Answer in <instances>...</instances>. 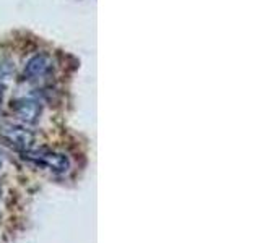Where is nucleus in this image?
Returning <instances> with one entry per match:
<instances>
[{"mask_svg": "<svg viewBox=\"0 0 260 243\" xmlns=\"http://www.w3.org/2000/svg\"><path fill=\"white\" fill-rule=\"evenodd\" d=\"M52 70V59L47 54H36L28 60L26 67H24V75L29 79H39L49 75Z\"/></svg>", "mask_w": 260, "mask_h": 243, "instance_id": "3", "label": "nucleus"}, {"mask_svg": "<svg viewBox=\"0 0 260 243\" xmlns=\"http://www.w3.org/2000/svg\"><path fill=\"white\" fill-rule=\"evenodd\" d=\"M0 138L10 144L12 148L18 151H29L35 146V135L31 130L21 125H13V124H5L0 127Z\"/></svg>", "mask_w": 260, "mask_h": 243, "instance_id": "2", "label": "nucleus"}, {"mask_svg": "<svg viewBox=\"0 0 260 243\" xmlns=\"http://www.w3.org/2000/svg\"><path fill=\"white\" fill-rule=\"evenodd\" d=\"M15 113L23 124H36L41 115V104L35 99H20L15 104Z\"/></svg>", "mask_w": 260, "mask_h": 243, "instance_id": "4", "label": "nucleus"}, {"mask_svg": "<svg viewBox=\"0 0 260 243\" xmlns=\"http://www.w3.org/2000/svg\"><path fill=\"white\" fill-rule=\"evenodd\" d=\"M0 196H2V188H0Z\"/></svg>", "mask_w": 260, "mask_h": 243, "instance_id": "6", "label": "nucleus"}, {"mask_svg": "<svg viewBox=\"0 0 260 243\" xmlns=\"http://www.w3.org/2000/svg\"><path fill=\"white\" fill-rule=\"evenodd\" d=\"M24 159H28L32 164L39 167H46L47 170H52L57 174H65L70 169L69 157L62 152H57L52 149L39 148V149H29L24 151Z\"/></svg>", "mask_w": 260, "mask_h": 243, "instance_id": "1", "label": "nucleus"}, {"mask_svg": "<svg viewBox=\"0 0 260 243\" xmlns=\"http://www.w3.org/2000/svg\"><path fill=\"white\" fill-rule=\"evenodd\" d=\"M2 166H4V162H2V157H0V169H2Z\"/></svg>", "mask_w": 260, "mask_h": 243, "instance_id": "5", "label": "nucleus"}]
</instances>
